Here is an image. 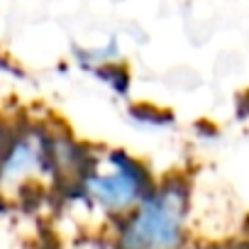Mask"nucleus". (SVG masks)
Instances as JSON below:
<instances>
[{
	"label": "nucleus",
	"mask_w": 249,
	"mask_h": 249,
	"mask_svg": "<svg viewBox=\"0 0 249 249\" xmlns=\"http://www.w3.org/2000/svg\"><path fill=\"white\" fill-rule=\"evenodd\" d=\"M193 239V191L186 178L157 181L149 196L115 225V249H183Z\"/></svg>",
	"instance_id": "1"
},
{
	"label": "nucleus",
	"mask_w": 249,
	"mask_h": 249,
	"mask_svg": "<svg viewBox=\"0 0 249 249\" xmlns=\"http://www.w3.org/2000/svg\"><path fill=\"white\" fill-rule=\"evenodd\" d=\"M154 186V174L140 159L122 149H107L103 154H90L73 191L83 208L117 225L149 196Z\"/></svg>",
	"instance_id": "2"
},
{
	"label": "nucleus",
	"mask_w": 249,
	"mask_h": 249,
	"mask_svg": "<svg viewBox=\"0 0 249 249\" xmlns=\"http://www.w3.org/2000/svg\"><path fill=\"white\" fill-rule=\"evenodd\" d=\"M54 135L56 132H49L42 124L13 127L0 157V198L20 200L59 181Z\"/></svg>",
	"instance_id": "3"
},
{
	"label": "nucleus",
	"mask_w": 249,
	"mask_h": 249,
	"mask_svg": "<svg viewBox=\"0 0 249 249\" xmlns=\"http://www.w3.org/2000/svg\"><path fill=\"white\" fill-rule=\"evenodd\" d=\"M10 132H13V127H10L8 122L0 120V157H3V152H5V144L10 140Z\"/></svg>",
	"instance_id": "4"
}]
</instances>
